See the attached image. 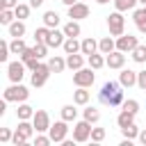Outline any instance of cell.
<instances>
[{
  "instance_id": "cell-1",
  "label": "cell",
  "mask_w": 146,
  "mask_h": 146,
  "mask_svg": "<svg viewBox=\"0 0 146 146\" xmlns=\"http://www.w3.org/2000/svg\"><path fill=\"white\" fill-rule=\"evenodd\" d=\"M98 100L110 107L123 105V84L121 82H105L103 89L98 91Z\"/></svg>"
},
{
  "instance_id": "cell-2",
  "label": "cell",
  "mask_w": 146,
  "mask_h": 146,
  "mask_svg": "<svg viewBox=\"0 0 146 146\" xmlns=\"http://www.w3.org/2000/svg\"><path fill=\"white\" fill-rule=\"evenodd\" d=\"M2 96H5V100H9V103H25L27 96H30V91H27V87H23L21 82H11V87H7Z\"/></svg>"
},
{
  "instance_id": "cell-3",
  "label": "cell",
  "mask_w": 146,
  "mask_h": 146,
  "mask_svg": "<svg viewBox=\"0 0 146 146\" xmlns=\"http://www.w3.org/2000/svg\"><path fill=\"white\" fill-rule=\"evenodd\" d=\"M107 27H110V34L112 36H121L123 30H125V18H123V11H114L107 16Z\"/></svg>"
},
{
  "instance_id": "cell-4",
  "label": "cell",
  "mask_w": 146,
  "mask_h": 146,
  "mask_svg": "<svg viewBox=\"0 0 146 146\" xmlns=\"http://www.w3.org/2000/svg\"><path fill=\"white\" fill-rule=\"evenodd\" d=\"M94 80H96V75H94V68L89 66V68H78L75 73H73V84L75 87H91L94 84Z\"/></svg>"
},
{
  "instance_id": "cell-5",
  "label": "cell",
  "mask_w": 146,
  "mask_h": 146,
  "mask_svg": "<svg viewBox=\"0 0 146 146\" xmlns=\"http://www.w3.org/2000/svg\"><path fill=\"white\" fill-rule=\"evenodd\" d=\"M48 135H50V139L55 141V144H64V139H66V135H68V121H55L52 125H50V130H48Z\"/></svg>"
},
{
  "instance_id": "cell-6",
  "label": "cell",
  "mask_w": 146,
  "mask_h": 146,
  "mask_svg": "<svg viewBox=\"0 0 146 146\" xmlns=\"http://www.w3.org/2000/svg\"><path fill=\"white\" fill-rule=\"evenodd\" d=\"M87 139H91V123H89L87 119H82V121H78V123L73 125V141L82 144V141H87Z\"/></svg>"
},
{
  "instance_id": "cell-7",
  "label": "cell",
  "mask_w": 146,
  "mask_h": 146,
  "mask_svg": "<svg viewBox=\"0 0 146 146\" xmlns=\"http://www.w3.org/2000/svg\"><path fill=\"white\" fill-rule=\"evenodd\" d=\"M50 73H52V71H50V66H48V64H39V66L32 71V87H36V89H39V87H43V84L48 82Z\"/></svg>"
},
{
  "instance_id": "cell-8",
  "label": "cell",
  "mask_w": 146,
  "mask_h": 146,
  "mask_svg": "<svg viewBox=\"0 0 146 146\" xmlns=\"http://www.w3.org/2000/svg\"><path fill=\"white\" fill-rule=\"evenodd\" d=\"M32 123H34V130L36 132H48L50 130V116H48V112L46 110H36L34 112V116H32Z\"/></svg>"
},
{
  "instance_id": "cell-9",
  "label": "cell",
  "mask_w": 146,
  "mask_h": 146,
  "mask_svg": "<svg viewBox=\"0 0 146 146\" xmlns=\"http://www.w3.org/2000/svg\"><path fill=\"white\" fill-rule=\"evenodd\" d=\"M137 46H139V39L132 34H121L116 39V50H121V52H132Z\"/></svg>"
},
{
  "instance_id": "cell-10",
  "label": "cell",
  "mask_w": 146,
  "mask_h": 146,
  "mask_svg": "<svg viewBox=\"0 0 146 146\" xmlns=\"http://www.w3.org/2000/svg\"><path fill=\"white\" fill-rule=\"evenodd\" d=\"M25 62L21 59V62H9L7 64V75H9V80L11 82H21L23 80V75H25Z\"/></svg>"
},
{
  "instance_id": "cell-11",
  "label": "cell",
  "mask_w": 146,
  "mask_h": 146,
  "mask_svg": "<svg viewBox=\"0 0 146 146\" xmlns=\"http://www.w3.org/2000/svg\"><path fill=\"white\" fill-rule=\"evenodd\" d=\"M123 64H125V52L112 50L110 55H105V66H110V68H123Z\"/></svg>"
},
{
  "instance_id": "cell-12",
  "label": "cell",
  "mask_w": 146,
  "mask_h": 146,
  "mask_svg": "<svg viewBox=\"0 0 146 146\" xmlns=\"http://www.w3.org/2000/svg\"><path fill=\"white\" fill-rule=\"evenodd\" d=\"M87 16H89V7H87V2H75V5L68 7V18H73V21H82V18H87Z\"/></svg>"
},
{
  "instance_id": "cell-13",
  "label": "cell",
  "mask_w": 146,
  "mask_h": 146,
  "mask_svg": "<svg viewBox=\"0 0 146 146\" xmlns=\"http://www.w3.org/2000/svg\"><path fill=\"white\" fill-rule=\"evenodd\" d=\"M64 41H66V34H64V30H57V27H52L46 39L48 48H59V46H64Z\"/></svg>"
},
{
  "instance_id": "cell-14",
  "label": "cell",
  "mask_w": 146,
  "mask_h": 146,
  "mask_svg": "<svg viewBox=\"0 0 146 146\" xmlns=\"http://www.w3.org/2000/svg\"><path fill=\"white\" fill-rule=\"evenodd\" d=\"M132 21H135L137 30H139L141 34H146V7L135 9V11H132Z\"/></svg>"
},
{
  "instance_id": "cell-15",
  "label": "cell",
  "mask_w": 146,
  "mask_h": 146,
  "mask_svg": "<svg viewBox=\"0 0 146 146\" xmlns=\"http://www.w3.org/2000/svg\"><path fill=\"white\" fill-rule=\"evenodd\" d=\"M64 52L66 55H73V52H82V41H78V36H66L64 41Z\"/></svg>"
},
{
  "instance_id": "cell-16",
  "label": "cell",
  "mask_w": 146,
  "mask_h": 146,
  "mask_svg": "<svg viewBox=\"0 0 146 146\" xmlns=\"http://www.w3.org/2000/svg\"><path fill=\"white\" fill-rule=\"evenodd\" d=\"M119 82L123 87H135L137 84V71H130V68H123L119 73Z\"/></svg>"
},
{
  "instance_id": "cell-17",
  "label": "cell",
  "mask_w": 146,
  "mask_h": 146,
  "mask_svg": "<svg viewBox=\"0 0 146 146\" xmlns=\"http://www.w3.org/2000/svg\"><path fill=\"white\" fill-rule=\"evenodd\" d=\"M87 89H89V87H78V89L73 91V103H75V105H87V103H89L91 94H89Z\"/></svg>"
},
{
  "instance_id": "cell-18",
  "label": "cell",
  "mask_w": 146,
  "mask_h": 146,
  "mask_svg": "<svg viewBox=\"0 0 146 146\" xmlns=\"http://www.w3.org/2000/svg\"><path fill=\"white\" fill-rule=\"evenodd\" d=\"M82 66H84V57H82V55H78V52L66 55V68L78 71V68H82Z\"/></svg>"
},
{
  "instance_id": "cell-19",
  "label": "cell",
  "mask_w": 146,
  "mask_h": 146,
  "mask_svg": "<svg viewBox=\"0 0 146 146\" xmlns=\"http://www.w3.org/2000/svg\"><path fill=\"white\" fill-rule=\"evenodd\" d=\"M98 50H100L103 55H110L112 50H116V41H114L112 36H103V39L98 41Z\"/></svg>"
},
{
  "instance_id": "cell-20",
  "label": "cell",
  "mask_w": 146,
  "mask_h": 146,
  "mask_svg": "<svg viewBox=\"0 0 146 146\" xmlns=\"http://www.w3.org/2000/svg\"><path fill=\"white\" fill-rule=\"evenodd\" d=\"M94 52H98V41L94 39V36H87V39H82V55H94Z\"/></svg>"
},
{
  "instance_id": "cell-21",
  "label": "cell",
  "mask_w": 146,
  "mask_h": 146,
  "mask_svg": "<svg viewBox=\"0 0 146 146\" xmlns=\"http://www.w3.org/2000/svg\"><path fill=\"white\" fill-rule=\"evenodd\" d=\"M48 66H50V71H52V73H62V71L66 68V59H64V57H59V55H52V57L48 59Z\"/></svg>"
},
{
  "instance_id": "cell-22",
  "label": "cell",
  "mask_w": 146,
  "mask_h": 146,
  "mask_svg": "<svg viewBox=\"0 0 146 146\" xmlns=\"http://www.w3.org/2000/svg\"><path fill=\"white\" fill-rule=\"evenodd\" d=\"M16 116H18V121H30L34 116V107H30L27 103H21L16 110Z\"/></svg>"
},
{
  "instance_id": "cell-23",
  "label": "cell",
  "mask_w": 146,
  "mask_h": 146,
  "mask_svg": "<svg viewBox=\"0 0 146 146\" xmlns=\"http://www.w3.org/2000/svg\"><path fill=\"white\" fill-rule=\"evenodd\" d=\"M135 116H137V114H132V112H128V110H121L119 116H116V125H119V128H125V125L135 123Z\"/></svg>"
},
{
  "instance_id": "cell-24",
  "label": "cell",
  "mask_w": 146,
  "mask_h": 146,
  "mask_svg": "<svg viewBox=\"0 0 146 146\" xmlns=\"http://www.w3.org/2000/svg\"><path fill=\"white\" fill-rule=\"evenodd\" d=\"M16 135H21L23 139H30L32 132H34V123H27V121H18V128L14 130Z\"/></svg>"
},
{
  "instance_id": "cell-25",
  "label": "cell",
  "mask_w": 146,
  "mask_h": 146,
  "mask_svg": "<svg viewBox=\"0 0 146 146\" xmlns=\"http://www.w3.org/2000/svg\"><path fill=\"white\" fill-rule=\"evenodd\" d=\"M9 27V36H14V39H18V36H23L25 34V23L21 21V18H16L11 25H7Z\"/></svg>"
},
{
  "instance_id": "cell-26",
  "label": "cell",
  "mask_w": 146,
  "mask_h": 146,
  "mask_svg": "<svg viewBox=\"0 0 146 146\" xmlns=\"http://www.w3.org/2000/svg\"><path fill=\"white\" fill-rule=\"evenodd\" d=\"M87 62H89V66L94 68V71H98V68H103L105 66V57H103V52L98 50V52H94V55H89L87 57Z\"/></svg>"
},
{
  "instance_id": "cell-27",
  "label": "cell",
  "mask_w": 146,
  "mask_h": 146,
  "mask_svg": "<svg viewBox=\"0 0 146 146\" xmlns=\"http://www.w3.org/2000/svg\"><path fill=\"white\" fill-rule=\"evenodd\" d=\"M62 30H64V34H66V36H80V32H82V30H80V23H78V21H73V18H71Z\"/></svg>"
},
{
  "instance_id": "cell-28",
  "label": "cell",
  "mask_w": 146,
  "mask_h": 146,
  "mask_svg": "<svg viewBox=\"0 0 146 146\" xmlns=\"http://www.w3.org/2000/svg\"><path fill=\"white\" fill-rule=\"evenodd\" d=\"M59 114H62V119H64V121H68V123H71V121H75V116H78L75 103H73V105H64V107L59 110Z\"/></svg>"
},
{
  "instance_id": "cell-29",
  "label": "cell",
  "mask_w": 146,
  "mask_h": 146,
  "mask_svg": "<svg viewBox=\"0 0 146 146\" xmlns=\"http://www.w3.org/2000/svg\"><path fill=\"white\" fill-rule=\"evenodd\" d=\"M59 21H62V18H59V14H57V11H46V14H43V25H48L50 30H52V27H57V25H59Z\"/></svg>"
},
{
  "instance_id": "cell-30",
  "label": "cell",
  "mask_w": 146,
  "mask_h": 146,
  "mask_svg": "<svg viewBox=\"0 0 146 146\" xmlns=\"http://www.w3.org/2000/svg\"><path fill=\"white\" fill-rule=\"evenodd\" d=\"M139 2L137 0H114V9L116 11H130V9H135Z\"/></svg>"
},
{
  "instance_id": "cell-31",
  "label": "cell",
  "mask_w": 146,
  "mask_h": 146,
  "mask_svg": "<svg viewBox=\"0 0 146 146\" xmlns=\"http://www.w3.org/2000/svg\"><path fill=\"white\" fill-rule=\"evenodd\" d=\"M9 48H11V52H14V55H18V57H21V55H23V52L27 50V46H25V41H23V36H18V39H14V41L9 43Z\"/></svg>"
},
{
  "instance_id": "cell-32",
  "label": "cell",
  "mask_w": 146,
  "mask_h": 146,
  "mask_svg": "<svg viewBox=\"0 0 146 146\" xmlns=\"http://www.w3.org/2000/svg\"><path fill=\"white\" fill-rule=\"evenodd\" d=\"M130 55H132V62L144 64V62H146V46H144V43H139V46H137V48H135Z\"/></svg>"
},
{
  "instance_id": "cell-33",
  "label": "cell",
  "mask_w": 146,
  "mask_h": 146,
  "mask_svg": "<svg viewBox=\"0 0 146 146\" xmlns=\"http://www.w3.org/2000/svg\"><path fill=\"white\" fill-rule=\"evenodd\" d=\"M48 34H50V27H48V25H41V27L34 30V41H36V43H46Z\"/></svg>"
},
{
  "instance_id": "cell-34",
  "label": "cell",
  "mask_w": 146,
  "mask_h": 146,
  "mask_svg": "<svg viewBox=\"0 0 146 146\" xmlns=\"http://www.w3.org/2000/svg\"><path fill=\"white\" fill-rule=\"evenodd\" d=\"M30 9H32V5H23V2H18V5H16V9H14V14H16V18L25 21V18L30 16Z\"/></svg>"
},
{
  "instance_id": "cell-35",
  "label": "cell",
  "mask_w": 146,
  "mask_h": 146,
  "mask_svg": "<svg viewBox=\"0 0 146 146\" xmlns=\"http://www.w3.org/2000/svg\"><path fill=\"white\" fill-rule=\"evenodd\" d=\"M82 116H84L89 123H98V121H100V112H98L96 107H87V110L82 112Z\"/></svg>"
},
{
  "instance_id": "cell-36",
  "label": "cell",
  "mask_w": 146,
  "mask_h": 146,
  "mask_svg": "<svg viewBox=\"0 0 146 146\" xmlns=\"http://www.w3.org/2000/svg\"><path fill=\"white\" fill-rule=\"evenodd\" d=\"M121 135H123L125 139H137V137H139V128H137L135 123H130V125L121 128Z\"/></svg>"
},
{
  "instance_id": "cell-37",
  "label": "cell",
  "mask_w": 146,
  "mask_h": 146,
  "mask_svg": "<svg viewBox=\"0 0 146 146\" xmlns=\"http://www.w3.org/2000/svg\"><path fill=\"white\" fill-rule=\"evenodd\" d=\"M14 18H16L14 9H0V23H2V25H11Z\"/></svg>"
},
{
  "instance_id": "cell-38",
  "label": "cell",
  "mask_w": 146,
  "mask_h": 146,
  "mask_svg": "<svg viewBox=\"0 0 146 146\" xmlns=\"http://www.w3.org/2000/svg\"><path fill=\"white\" fill-rule=\"evenodd\" d=\"M9 52H11L9 43H7V41H2V43H0V62H2V64H7V62H9Z\"/></svg>"
},
{
  "instance_id": "cell-39",
  "label": "cell",
  "mask_w": 146,
  "mask_h": 146,
  "mask_svg": "<svg viewBox=\"0 0 146 146\" xmlns=\"http://www.w3.org/2000/svg\"><path fill=\"white\" fill-rule=\"evenodd\" d=\"M105 128H91V141H96V144H100L103 139H105Z\"/></svg>"
},
{
  "instance_id": "cell-40",
  "label": "cell",
  "mask_w": 146,
  "mask_h": 146,
  "mask_svg": "<svg viewBox=\"0 0 146 146\" xmlns=\"http://www.w3.org/2000/svg\"><path fill=\"white\" fill-rule=\"evenodd\" d=\"M123 110H128V112L137 114V112H139V100H135V98H130V100H123Z\"/></svg>"
},
{
  "instance_id": "cell-41",
  "label": "cell",
  "mask_w": 146,
  "mask_h": 146,
  "mask_svg": "<svg viewBox=\"0 0 146 146\" xmlns=\"http://www.w3.org/2000/svg\"><path fill=\"white\" fill-rule=\"evenodd\" d=\"M34 50H36V57L43 59L48 55V43H34Z\"/></svg>"
},
{
  "instance_id": "cell-42",
  "label": "cell",
  "mask_w": 146,
  "mask_h": 146,
  "mask_svg": "<svg viewBox=\"0 0 146 146\" xmlns=\"http://www.w3.org/2000/svg\"><path fill=\"white\" fill-rule=\"evenodd\" d=\"M50 141H52V139H50V135L46 137L43 132H36V139H34V144H36V146H48Z\"/></svg>"
},
{
  "instance_id": "cell-43",
  "label": "cell",
  "mask_w": 146,
  "mask_h": 146,
  "mask_svg": "<svg viewBox=\"0 0 146 146\" xmlns=\"http://www.w3.org/2000/svg\"><path fill=\"white\" fill-rule=\"evenodd\" d=\"M11 137H14V132H11L9 128H0V141H2V144L11 141Z\"/></svg>"
},
{
  "instance_id": "cell-44",
  "label": "cell",
  "mask_w": 146,
  "mask_h": 146,
  "mask_svg": "<svg viewBox=\"0 0 146 146\" xmlns=\"http://www.w3.org/2000/svg\"><path fill=\"white\" fill-rule=\"evenodd\" d=\"M137 87L146 91V71H137Z\"/></svg>"
},
{
  "instance_id": "cell-45",
  "label": "cell",
  "mask_w": 146,
  "mask_h": 146,
  "mask_svg": "<svg viewBox=\"0 0 146 146\" xmlns=\"http://www.w3.org/2000/svg\"><path fill=\"white\" fill-rule=\"evenodd\" d=\"M18 0H0V9H16Z\"/></svg>"
},
{
  "instance_id": "cell-46",
  "label": "cell",
  "mask_w": 146,
  "mask_h": 146,
  "mask_svg": "<svg viewBox=\"0 0 146 146\" xmlns=\"http://www.w3.org/2000/svg\"><path fill=\"white\" fill-rule=\"evenodd\" d=\"M137 139H139V141L146 146V128H144V130H139V137H137Z\"/></svg>"
},
{
  "instance_id": "cell-47",
  "label": "cell",
  "mask_w": 146,
  "mask_h": 146,
  "mask_svg": "<svg viewBox=\"0 0 146 146\" xmlns=\"http://www.w3.org/2000/svg\"><path fill=\"white\" fill-rule=\"evenodd\" d=\"M43 2H46V0H30V5H32V7H34V9H36V7H41V5H43Z\"/></svg>"
},
{
  "instance_id": "cell-48",
  "label": "cell",
  "mask_w": 146,
  "mask_h": 146,
  "mask_svg": "<svg viewBox=\"0 0 146 146\" xmlns=\"http://www.w3.org/2000/svg\"><path fill=\"white\" fill-rule=\"evenodd\" d=\"M78 0H62V5H66V7H71V5H75Z\"/></svg>"
},
{
  "instance_id": "cell-49",
  "label": "cell",
  "mask_w": 146,
  "mask_h": 146,
  "mask_svg": "<svg viewBox=\"0 0 146 146\" xmlns=\"http://www.w3.org/2000/svg\"><path fill=\"white\" fill-rule=\"evenodd\" d=\"M98 5H107V2H114V0H96Z\"/></svg>"
},
{
  "instance_id": "cell-50",
  "label": "cell",
  "mask_w": 146,
  "mask_h": 146,
  "mask_svg": "<svg viewBox=\"0 0 146 146\" xmlns=\"http://www.w3.org/2000/svg\"><path fill=\"white\" fill-rule=\"evenodd\" d=\"M137 2H139V5H141V7H146V0H137Z\"/></svg>"
}]
</instances>
